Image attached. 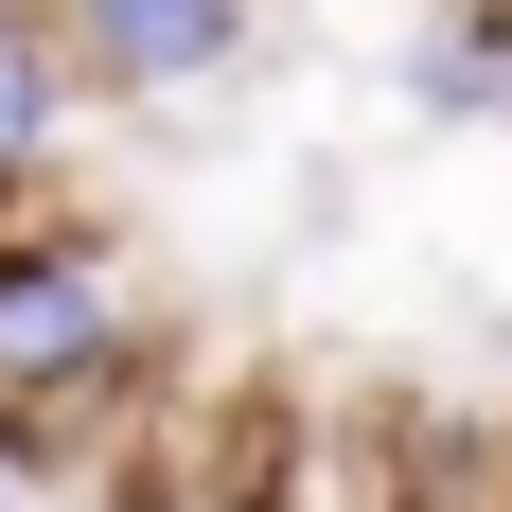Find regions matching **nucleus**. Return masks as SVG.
<instances>
[{
  "mask_svg": "<svg viewBox=\"0 0 512 512\" xmlns=\"http://www.w3.org/2000/svg\"><path fill=\"white\" fill-rule=\"evenodd\" d=\"M407 124H512V0H460L442 36H407Z\"/></svg>",
  "mask_w": 512,
  "mask_h": 512,
  "instance_id": "4",
  "label": "nucleus"
},
{
  "mask_svg": "<svg viewBox=\"0 0 512 512\" xmlns=\"http://www.w3.org/2000/svg\"><path fill=\"white\" fill-rule=\"evenodd\" d=\"M18 477H36V442H18V424H0V512H18Z\"/></svg>",
  "mask_w": 512,
  "mask_h": 512,
  "instance_id": "5",
  "label": "nucleus"
},
{
  "mask_svg": "<svg viewBox=\"0 0 512 512\" xmlns=\"http://www.w3.org/2000/svg\"><path fill=\"white\" fill-rule=\"evenodd\" d=\"M71 106H89V71L53 36V0H0V230H36V177L71 159Z\"/></svg>",
  "mask_w": 512,
  "mask_h": 512,
  "instance_id": "3",
  "label": "nucleus"
},
{
  "mask_svg": "<svg viewBox=\"0 0 512 512\" xmlns=\"http://www.w3.org/2000/svg\"><path fill=\"white\" fill-rule=\"evenodd\" d=\"M53 36L89 71V106H195V89L248 71L265 0H53Z\"/></svg>",
  "mask_w": 512,
  "mask_h": 512,
  "instance_id": "2",
  "label": "nucleus"
},
{
  "mask_svg": "<svg viewBox=\"0 0 512 512\" xmlns=\"http://www.w3.org/2000/svg\"><path fill=\"white\" fill-rule=\"evenodd\" d=\"M142 371H159V336H142V283L106 265V230H53V212L0 230V424L36 442V477L142 407Z\"/></svg>",
  "mask_w": 512,
  "mask_h": 512,
  "instance_id": "1",
  "label": "nucleus"
}]
</instances>
